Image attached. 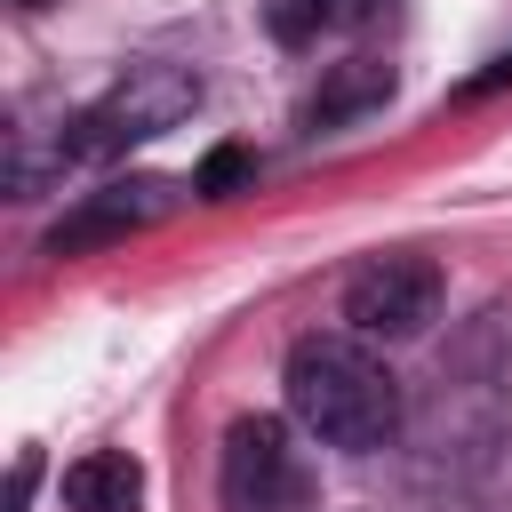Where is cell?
<instances>
[{"instance_id":"cell-1","label":"cell","mask_w":512,"mask_h":512,"mask_svg":"<svg viewBox=\"0 0 512 512\" xmlns=\"http://www.w3.org/2000/svg\"><path fill=\"white\" fill-rule=\"evenodd\" d=\"M280 384H288V416L312 432V440H328V448H384L392 432H400V376L368 352V336H352V328H312V336H296L288 344V368H280Z\"/></svg>"},{"instance_id":"cell-2","label":"cell","mask_w":512,"mask_h":512,"mask_svg":"<svg viewBox=\"0 0 512 512\" xmlns=\"http://www.w3.org/2000/svg\"><path fill=\"white\" fill-rule=\"evenodd\" d=\"M192 104H200V80H192V72L144 64V72H128L112 96H96V104L72 120V136L56 144V168H80V160H112V152H128V144H152V136L176 128Z\"/></svg>"},{"instance_id":"cell-3","label":"cell","mask_w":512,"mask_h":512,"mask_svg":"<svg viewBox=\"0 0 512 512\" xmlns=\"http://www.w3.org/2000/svg\"><path fill=\"white\" fill-rule=\"evenodd\" d=\"M216 496L224 512H304L312 472H304L296 432L280 416H240L216 448Z\"/></svg>"},{"instance_id":"cell-4","label":"cell","mask_w":512,"mask_h":512,"mask_svg":"<svg viewBox=\"0 0 512 512\" xmlns=\"http://www.w3.org/2000/svg\"><path fill=\"white\" fill-rule=\"evenodd\" d=\"M432 312H440V264L416 256V248L368 256V264L344 280V320H352V336H416Z\"/></svg>"},{"instance_id":"cell-5","label":"cell","mask_w":512,"mask_h":512,"mask_svg":"<svg viewBox=\"0 0 512 512\" xmlns=\"http://www.w3.org/2000/svg\"><path fill=\"white\" fill-rule=\"evenodd\" d=\"M168 208H176V184H160V176L104 184V192H88L72 216H56V232H48V256H88V248H104V240H120V232H144V224H160Z\"/></svg>"},{"instance_id":"cell-6","label":"cell","mask_w":512,"mask_h":512,"mask_svg":"<svg viewBox=\"0 0 512 512\" xmlns=\"http://www.w3.org/2000/svg\"><path fill=\"white\" fill-rule=\"evenodd\" d=\"M64 504L72 512H136L144 504V464L128 448H88L80 464H64Z\"/></svg>"},{"instance_id":"cell-7","label":"cell","mask_w":512,"mask_h":512,"mask_svg":"<svg viewBox=\"0 0 512 512\" xmlns=\"http://www.w3.org/2000/svg\"><path fill=\"white\" fill-rule=\"evenodd\" d=\"M384 96H392V72H384L376 56H344V64L328 72V88L312 96V128H344V120L376 112Z\"/></svg>"},{"instance_id":"cell-8","label":"cell","mask_w":512,"mask_h":512,"mask_svg":"<svg viewBox=\"0 0 512 512\" xmlns=\"http://www.w3.org/2000/svg\"><path fill=\"white\" fill-rule=\"evenodd\" d=\"M344 16H368V0H264V24H272L280 48H312Z\"/></svg>"},{"instance_id":"cell-9","label":"cell","mask_w":512,"mask_h":512,"mask_svg":"<svg viewBox=\"0 0 512 512\" xmlns=\"http://www.w3.org/2000/svg\"><path fill=\"white\" fill-rule=\"evenodd\" d=\"M248 168H256V160H248L240 144H216V152L200 160V176H192V192H208V200H224L232 184H248Z\"/></svg>"},{"instance_id":"cell-10","label":"cell","mask_w":512,"mask_h":512,"mask_svg":"<svg viewBox=\"0 0 512 512\" xmlns=\"http://www.w3.org/2000/svg\"><path fill=\"white\" fill-rule=\"evenodd\" d=\"M504 80H512V56H496V64H488V72L472 80V96H488V88H504Z\"/></svg>"}]
</instances>
